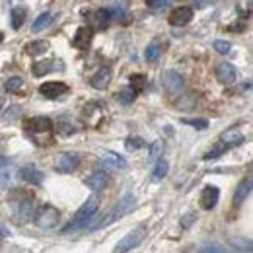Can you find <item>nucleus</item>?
<instances>
[{"label":"nucleus","mask_w":253,"mask_h":253,"mask_svg":"<svg viewBox=\"0 0 253 253\" xmlns=\"http://www.w3.org/2000/svg\"><path fill=\"white\" fill-rule=\"evenodd\" d=\"M10 207H12V216L18 222H30L35 214V209H33V199L32 195L24 193V191L16 189L12 191L10 195Z\"/></svg>","instance_id":"1"},{"label":"nucleus","mask_w":253,"mask_h":253,"mask_svg":"<svg viewBox=\"0 0 253 253\" xmlns=\"http://www.w3.org/2000/svg\"><path fill=\"white\" fill-rule=\"evenodd\" d=\"M97 209H99V199H97L95 195H92V197H90V199L76 211V214L72 216V220L64 226L63 232L64 234H70V232H76V230H80V228H86L88 222L95 216Z\"/></svg>","instance_id":"2"},{"label":"nucleus","mask_w":253,"mask_h":253,"mask_svg":"<svg viewBox=\"0 0 253 253\" xmlns=\"http://www.w3.org/2000/svg\"><path fill=\"white\" fill-rule=\"evenodd\" d=\"M134 207V197L130 195V193H126L123 199H119V203L109 211V214L105 216V218H101V220L97 222V224H94L92 226V230H95V228H103V226H107V224H111L113 220H117V218H121V216H125L126 212L130 211Z\"/></svg>","instance_id":"3"},{"label":"nucleus","mask_w":253,"mask_h":253,"mask_svg":"<svg viewBox=\"0 0 253 253\" xmlns=\"http://www.w3.org/2000/svg\"><path fill=\"white\" fill-rule=\"evenodd\" d=\"M59 218H61V212H59V209H55L53 205H43V207H39V209L35 211V214H33L35 224H37L39 228H43V230L55 228Z\"/></svg>","instance_id":"4"},{"label":"nucleus","mask_w":253,"mask_h":253,"mask_svg":"<svg viewBox=\"0 0 253 253\" xmlns=\"http://www.w3.org/2000/svg\"><path fill=\"white\" fill-rule=\"evenodd\" d=\"M144 236H146V230H144V226L132 228V230H130L126 236H123V238L119 240V244L115 246L113 253H128L130 250L138 248V246H140V242L144 240Z\"/></svg>","instance_id":"5"},{"label":"nucleus","mask_w":253,"mask_h":253,"mask_svg":"<svg viewBox=\"0 0 253 253\" xmlns=\"http://www.w3.org/2000/svg\"><path fill=\"white\" fill-rule=\"evenodd\" d=\"M24 130L28 134H51L53 132V121L49 117H30L24 123Z\"/></svg>","instance_id":"6"},{"label":"nucleus","mask_w":253,"mask_h":253,"mask_svg":"<svg viewBox=\"0 0 253 253\" xmlns=\"http://www.w3.org/2000/svg\"><path fill=\"white\" fill-rule=\"evenodd\" d=\"M80 166V156L74 152H63L55 158V169L59 173H72Z\"/></svg>","instance_id":"7"},{"label":"nucleus","mask_w":253,"mask_h":253,"mask_svg":"<svg viewBox=\"0 0 253 253\" xmlns=\"http://www.w3.org/2000/svg\"><path fill=\"white\" fill-rule=\"evenodd\" d=\"M191 20H193V8L191 6H177L169 12L168 16V22L169 26L173 28H181V26H187Z\"/></svg>","instance_id":"8"},{"label":"nucleus","mask_w":253,"mask_h":253,"mask_svg":"<svg viewBox=\"0 0 253 253\" xmlns=\"http://www.w3.org/2000/svg\"><path fill=\"white\" fill-rule=\"evenodd\" d=\"M162 84H164V88L169 92V94H179L181 90H183V76L179 74V72H175V70H166L164 74H162Z\"/></svg>","instance_id":"9"},{"label":"nucleus","mask_w":253,"mask_h":253,"mask_svg":"<svg viewBox=\"0 0 253 253\" xmlns=\"http://www.w3.org/2000/svg\"><path fill=\"white\" fill-rule=\"evenodd\" d=\"M92 37H94V30L92 28L80 26L76 30V33H74V37H72V47L78 49V51H86L90 47V43H92Z\"/></svg>","instance_id":"10"},{"label":"nucleus","mask_w":253,"mask_h":253,"mask_svg":"<svg viewBox=\"0 0 253 253\" xmlns=\"http://www.w3.org/2000/svg\"><path fill=\"white\" fill-rule=\"evenodd\" d=\"M68 92V86L64 82H45L39 86V94L45 99H57Z\"/></svg>","instance_id":"11"},{"label":"nucleus","mask_w":253,"mask_h":253,"mask_svg":"<svg viewBox=\"0 0 253 253\" xmlns=\"http://www.w3.org/2000/svg\"><path fill=\"white\" fill-rule=\"evenodd\" d=\"M218 199H220V191L214 185H207L205 189L201 191V209L205 211H212L216 205H218Z\"/></svg>","instance_id":"12"},{"label":"nucleus","mask_w":253,"mask_h":253,"mask_svg":"<svg viewBox=\"0 0 253 253\" xmlns=\"http://www.w3.org/2000/svg\"><path fill=\"white\" fill-rule=\"evenodd\" d=\"M214 76H216V80L220 82L222 86H230L236 80V68H234V64L230 63H220L214 68Z\"/></svg>","instance_id":"13"},{"label":"nucleus","mask_w":253,"mask_h":253,"mask_svg":"<svg viewBox=\"0 0 253 253\" xmlns=\"http://www.w3.org/2000/svg\"><path fill=\"white\" fill-rule=\"evenodd\" d=\"M86 185L94 191V193L103 191L107 185H109V173H107V171H103V169H97V171H94L92 175H88V177H86Z\"/></svg>","instance_id":"14"},{"label":"nucleus","mask_w":253,"mask_h":253,"mask_svg":"<svg viewBox=\"0 0 253 253\" xmlns=\"http://www.w3.org/2000/svg\"><path fill=\"white\" fill-rule=\"evenodd\" d=\"M90 84L94 86L95 90H105L109 84H111V68L107 66H101L90 80Z\"/></svg>","instance_id":"15"},{"label":"nucleus","mask_w":253,"mask_h":253,"mask_svg":"<svg viewBox=\"0 0 253 253\" xmlns=\"http://www.w3.org/2000/svg\"><path fill=\"white\" fill-rule=\"evenodd\" d=\"M20 177L26 181V183H32V185H41L43 183V173L32 166V164H28V166H24L22 169H20Z\"/></svg>","instance_id":"16"},{"label":"nucleus","mask_w":253,"mask_h":253,"mask_svg":"<svg viewBox=\"0 0 253 253\" xmlns=\"http://www.w3.org/2000/svg\"><path fill=\"white\" fill-rule=\"evenodd\" d=\"M246 140V136H244V132L240 130V128H228V130H224L220 134V142L224 146H238V144H242Z\"/></svg>","instance_id":"17"},{"label":"nucleus","mask_w":253,"mask_h":253,"mask_svg":"<svg viewBox=\"0 0 253 253\" xmlns=\"http://www.w3.org/2000/svg\"><path fill=\"white\" fill-rule=\"evenodd\" d=\"M250 193H252V177L248 175L244 181H240V185L236 187V193H234V207L238 209L248 197H250Z\"/></svg>","instance_id":"18"},{"label":"nucleus","mask_w":253,"mask_h":253,"mask_svg":"<svg viewBox=\"0 0 253 253\" xmlns=\"http://www.w3.org/2000/svg\"><path fill=\"white\" fill-rule=\"evenodd\" d=\"M99 158H101V162L105 166H109V168H115V169H125L126 168V160L123 156H119V154H115V152H111V150L101 152Z\"/></svg>","instance_id":"19"},{"label":"nucleus","mask_w":253,"mask_h":253,"mask_svg":"<svg viewBox=\"0 0 253 253\" xmlns=\"http://www.w3.org/2000/svg\"><path fill=\"white\" fill-rule=\"evenodd\" d=\"M111 18H113V12L107 10V8H99V10H95L94 14H92V22H94V26L97 30H105L109 26Z\"/></svg>","instance_id":"20"},{"label":"nucleus","mask_w":253,"mask_h":253,"mask_svg":"<svg viewBox=\"0 0 253 253\" xmlns=\"http://www.w3.org/2000/svg\"><path fill=\"white\" fill-rule=\"evenodd\" d=\"M47 51H49V41H45V39L30 41V43H26V47H24V53L30 55V57H39V55H43V53H47Z\"/></svg>","instance_id":"21"},{"label":"nucleus","mask_w":253,"mask_h":253,"mask_svg":"<svg viewBox=\"0 0 253 253\" xmlns=\"http://www.w3.org/2000/svg\"><path fill=\"white\" fill-rule=\"evenodd\" d=\"M12 173H14V166L10 164V160L0 156V187H8Z\"/></svg>","instance_id":"22"},{"label":"nucleus","mask_w":253,"mask_h":253,"mask_svg":"<svg viewBox=\"0 0 253 253\" xmlns=\"http://www.w3.org/2000/svg\"><path fill=\"white\" fill-rule=\"evenodd\" d=\"M26 18H28V10H26L24 6L12 8V12H10V22H12V28H14V30H20V28L24 26Z\"/></svg>","instance_id":"23"},{"label":"nucleus","mask_w":253,"mask_h":253,"mask_svg":"<svg viewBox=\"0 0 253 253\" xmlns=\"http://www.w3.org/2000/svg\"><path fill=\"white\" fill-rule=\"evenodd\" d=\"M57 68V61H53V59H47V61H41V63H35L32 66V72L33 76H45V74H49V72H53Z\"/></svg>","instance_id":"24"},{"label":"nucleus","mask_w":253,"mask_h":253,"mask_svg":"<svg viewBox=\"0 0 253 253\" xmlns=\"http://www.w3.org/2000/svg\"><path fill=\"white\" fill-rule=\"evenodd\" d=\"M168 169H169V164H168V160L166 158H158L156 160V164H154V169H152V181H162L164 177H166V173H168Z\"/></svg>","instance_id":"25"},{"label":"nucleus","mask_w":253,"mask_h":253,"mask_svg":"<svg viewBox=\"0 0 253 253\" xmlns=\"http://www.w3.org/2000/svg\"><path fill=\"white\" fill-rule=\"evenodd\" d=\"M51 20H53V16L49 14V12H43V14H39L37 18H35V22H33V26H32V32L33 33H39V32H43L49 24H51Z\"/></svg>","instance_id":"26"},{"label":"nucleus","mask_w":253,"mask_h":253,"mask_svg":"<svg viewBox=\"0 0 253 253\" xmlns=\"http://www.w3.org/2000/svg\"><path fill=\"white\" fill-rule=\"evenodd\" d=\"M115 97H117V101H119V103L128 105V103H132V101L136 99V92H134L130 86H126V88H121V90L115 94Z\"/></svg>","instance_id":"27"},{"label":"nucleus","mask_w":253,"mask_h":253,"mask_svg":"<svg viewBox=\"0 0 253 253\" xmlns=\"http://www.w3.org/2000/svg\"><path fill=\"white\" fill-rule=\"evenodd\" d=\"M160 55H162V47H160V43L156 41H152L148 47H146V51H144V57H146V61L148 63H158Z\"/></svg>","instance_id":"28"},{"label":"nucleus","mask_w":253,"mask_h":253,"mask_svg":"<svg viewBox=\"0 0 253 253\" xmlns=\"http://www.w3.org/2000/svg\"><path fill=\"white\" fill-rule=\"evenodd\" d=\"M4 88H6L8 92H12V94H16V92H20V90L24 88V80H22L20 76H12V78H8V80H6V84H4Z\"/></svg>","instance_id":"29"},{"label":"nucleus","mask_w":253,"mask_h":253,"mask_svg":"<svg viewBox=\"0 0 253 253\" xmlns=\"http://www.w3.org/2000/svg\"><path fill=\"white\" fill-rule=\"evenodd\" d=\"M130 88L134 90V92H140V90H144L146 88V76L144 74H132L130 76Z\"/></svg>","instance_id":"30"},{"label":"nucleus","mask_w":253,"mask_h":253,"mask_svg":"<svg viewBox=\"0 0 253 253\" xmlns=\"http://www.w3.org/2000/svg\"><path fill=\"white\" fill-rule=\"evenodd\" d=\"M125 146L126 150H140L144 146V140L140 136H128L125 140Z\"/></svg>","instance_id":"31"},{"label":"nucleus","mask_w":253,"mask_h":253,"mask_svg":"<svg viewBox=\"0 0 253 253\" xmlns=\"http://www.w3.org/2000/svg\"><path fill=\"white\" fill-rule=\"evenodd\" d=\"M212 47H214L216 53H220V55H228V53L232 51V45H230L228 41H222V39H216V41L212 43Z\"/></svg>","instance_id":"32"},{"label":"nucleus","mask_w":253,"mask_h":253,"mask_svg":"<svg viewBox=\"0 0 253 253\" xmlns=\"http://www.w3.org/2000/svg\"><path fill=\"white\" fill-rule=\"evenodd\" d=\"M185 125H191V126H195V128H199V130H205L207 126H209V121L207 119H181Z\"/></svg>","instance_id":"33"},{"label":"nucleus","mask_w":253,"mask_h":253,"mask_svg":"<svg viewBox=\"0 0 253 253\" xmlns=\"http://www.w3.org/2000/svg\"><path fill=\"white\" fill-rule=\"evenodd\" d=\"M162 150H164V142L162 140H154L152 146H150V160L156 162L160 158V154H162Z\"/></svg>","instance_id":"34"},{"label":"nucleus","mask_w":253,"mask_h":253,"mask_svg":"<svg viewBox=\"0 0 253 253\" xmlns=\"http://www.w3.org/2000/svg\"><path fill=\"white\" fill-rule=\"evenodd\" d=\"M169 2H171V0H148V8L154 10V12H160V10H164L166 6H169Z\"/></svg>","instance_id":"35"},{"label":"nucleus","mask_w":253,"mask_h":253,"mask_svg":"<svg viewBox=\"0 0 253 253\" xmlns=\"http://www.w3.org/2000/svg\"><path fill=\"white\" fill-rule=\"evenodd\" d=\"M22 113V107H18V105H12L8 111H6V115H4V121H14V119H18V115Z\"/></svg>","instance_id":"36"},{"label":"nucleus","mask_w":253,"mask_h":253,"mask_svg":"<svg viewBox=\"0 0 253 253\" xmlns=\"http://www.w3.org/2000/svg\"><path fill=\"white\" fill-rule=\"evenodd\" d=\"M226 148H228V146H224V144H216V146H214V148H212V150H211V152H207V154H205V160H211V158H218V156H220L222 152H224V150H226Z\"/></svg>","instance_id":"37"},{"label":"nucleus","mask_w":253,"mask_h":253,"mask_svg":"<svg viewBox=\"0 0 253 253\" xmlns=\"http://www.w3.org/2000/svg\"><path fill=\"white\" fill-rule=\"evenodd\" d=\"M201 253H228L222 246H216V244H209V246H205Z\"/></svg>","instance_id":"38"},{"label":"nucleus","mask_w":253,"mask_h":253,"mask_svg":"<svg viewBox=\"0 0 253 253\" xmlns=\"http://www.w3.org/2000/svg\"><path fill=\"white\" fill-rule=\"evenodd\" d=\"M195 218H197V214H195V212H189V214H185V216L181 218V228H183V230H187L191 224L195 222Z\"/></svg>","instance_id":"39"},{"label":"nucleus","mask_w":253,"mask_h":253,"mask_svg":"<svg viewBox=\"0 0 253 253\" xmlns=\"http://www.w3.org/2000/svg\"><path fill=\"white\" fill-rule=\"evenodd\" d=\"M8 236H10V232H8V228H6V226H4L2 222H0V238H8Z\"/></svg>","instance_id":"40"},{"label":"nucleus","mask_w":253,"mask_h":253,"mask_svg":"<svg viewBox=\"0 0 253 253\" xmlns=\"http://www.w3.org/2000/svg\"><path fill=\"white\" fill-rule=\"evenodd\" d=\"M4 146H6V138L0 134V154H2V150H4Z\"/></svg>","instance_id":"41"},{"label":"nucleus","mask_w":253,"mask_h":253,"mask_svg":"<svg viewBox=\"0 0 253 253\" xmlns=\"http://www.w3.org/2000/svg\"><path fill=\"white\" fill-rule=\"evenodd\" d=\"M2 41H4V33L0 32V43H2Z\"/></svg>","instance_id":"42"},{"label":"nucleus","mask_w":253,"mask_h":253,"mask_svg":"<svg viewBox=\"0 0 253 253\" xmlns=\"http://www.w3.org/2000/svg\"><path fill=\"white\" fill-rule=\"evenodd\" d=\"M2 105H4V99H2V97H0V109H2Z\"/></svg>","instance_id":"43"}]
</instances>
